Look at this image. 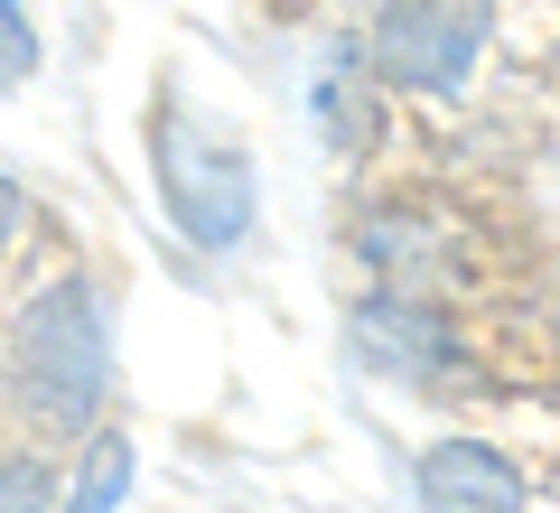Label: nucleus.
I'll return each instance as SVG.
<instances>
[{"label": "nucleus", "instance_id": "nucleus-1", "mask_svg": "<svg viewBox=\"0 0 560 513\" xmlns=\"http://www.w3.org/2000/svg\"><path fill=\"white\" fill-rule=\"evenodd\" d=\"M0 383H10V401H20V420L38 439H84L103 420L113 317H103V290L84 271H57L47 290L20 299V317L0 336Z\"/></svg>", "mask_w": 560, "mask_h": 513}, {"label": "nucleus", "instance_id": "nucleus-8", "mask_svg": "<svg viewBox=\"0 0 560 513\" xmlns=\"http://www.w3.org/2000/svg\"><path fill=\"white\" fill-rule=\"evenodd\" d=\"M57 457L47 448H10L0 457V513H57Z\"/></svg>", "mask_w": 560, "mask_h": 513}, {"label": "nucleus", "instance_id": "nucleus-5", "mask_svg": "<svg viewBox=\"0 0 560 513\" xmlns=\"http://www.w3.org/2000/svg\"><path fill=\"white\" fill-rule=\"evenodd\" d=\"M346 253L364 261L374 290H411V299L477 290V253H467V234L430 197H364L346 215Z\"/></svg>", "mask_w": 560, "mask_h": 513}, {"label": "nucleus", "instance_id": "nucleus-9", "mask_svg": "<svg viewBox=\"0 0 560 513\" xmlns=\"http://www.w3.org/2000/svg\"><path fill=\"white\" fill-rule=\"evenodd\" d=\"M47 66V38H38V10L28 0H0V94H20L28 75Z\"/></svg>", "mask_w": 560, "mask_h": 513}, {"label": "nucleus", "instance_id": "nucleus-4", "mask_svg": "<svg viewBox=\"0 0 560 513\" xmlns=\"http://www.w3.org/2000/svg\"><path fill=\"white\" fill-rule=\"evenodd\" d=\"M495 38V0H383L364 28V66L383 94H467Z\"/></svg>", "mask_w": 560, "mask_h": 513}, {"label": "nucleus", "instance_id": "nucleus-10", "mask_svg": "<svg viewBox=\"0 0 560 513\" xmlns=\"http://www.w3.org/2000/svg\"><path fill=\"white\" fill-rule=\"evenodd\" d=\"M20 234H28V197H20L10 178H0V261L20 253Z\"/></svg>", "mask_w": 560, "mask_h": 513}, {"label": "nucleus", "instance_id": "nucleus-6", "mask_svg": "<svg viewBox=\"0 0 560 513\" xmlns=\"http://www.w3.org/2000/svg\"><path fill=\"white\" fill-rule=\"evenodd\" d=\"M523 504L533 494H523L514 457L486 448V439H440L411 467V513H523Z\"/></svg>", "mask_w": 560, "mask_h": 513}, {"label": "nucleus", "instance_id": "nucleus-2", "mask_svg": "<svg viewBox=\"0 0 560 513\" xmlns=\"http://www.w3.org/2000/svg\"><path fill=\"white\" fill-rule=\"evenodd\" d=\"M150 168H160V206L197 253H243L261 215V187H253V159L243 140H224L206 113L187 103H160L150 113Z\"/></svg>", "mask_w": 560, "mask_h": 513}, {"label": "nucleus", "instance_id": "nucleus-3", "mask_svg": "<svg viewBox=\"0 0 560 513\" xmlns=\"http://www.w3.org/2000/svg\"><path fill=\"white\" fill-rule=\"evenodd\" d=\"M346 355L411 401H458L477 383V355H467V327L448 317V299H411V290H364L346 308Z\"/></svg>", "mask_w": 560, "mask_h": 513}, {"label": "nucleus", "instance_id": "nucleus-7", "mask_svg": "<svg viewBox=\"0 0 560 513\" xmlns=\"http://www.w3.org/2000/svg\"><path fill=\"white\" fill-rule=\"evenodd\" d=\"M318 140L337 159H364L383 140V84H374V66H337V75H318Z\"/></svg>", "mask_w": 560, "mask_h": 513}]
</instances>
